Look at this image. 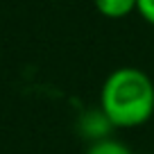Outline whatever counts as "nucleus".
I'll list each match as a JSON object with an SVG mask.
<instances>
[{"mask_svg":"<svg viewBox=\"0 0 154 154\" xmlns=\"http://www.w3.org/2000/svg\"><path fill=\"white\" fill-rule=\"evenodd\" d=\"M113 129H136L154 118V79L134 66H120L104 77L97 97Z\"/></svg>","mask_w":154,"mask_h":154,"instance_id":"1","label":"nucleus"},{"mask_svg":"<svg viewBox=\"0 0 154 154\" xmlns=\"http://www.w3.org/2000/svg\"><path fill=\"white\" fill-rule=\"evenodd\" d=\"M77 129H79V134H82L84 138H88L91 143H95V140L109 138L111 131H113V125H111L109 118L100 111V106H95V109H86L82 116H79Z\"/></svg>","mask_w":154,"mask_h":154,"instance_id":"2","label":"nucleus"},{"mask_svg":"<svg viewBox=\"0 0 154 154\" xmlns=\"http://www.w3.org/2000/svg\"><path fill=\"white\" fill-rule=\"evenodd\" d=\"M93 7L104 18L120 20L136 11V0H93Z\"/></svg>","mask_w":154,"mask_h":154,"instance_id":"3","label":"nucleus"},{"mask_svg":"<svg viewBox=\"0 0 154 154\" xmlns=\"http://www.w3.org/2000/svg\"><path fill=\"white\" fill-rule=\"evenodd\" d=\"M86 154H134V152H131V147L127 143H122L120 138L109 136V138H102V140L91 143L88 149H86Z\"/></svg>","mask_w":154,"mask_h":154,"instance_id":"4","label":"nucleus"},{"mask_svg":"<svg viewBox=\"0 0 154 154\" xmlns=\"http://www.w3.org/2000/svg\"><path fill=\"white\" fill-rule=\"evenodd\" d=\"M136 14L154 27V0H136Z\"/></svg>","mask_w":154,"mask_h":154,"instance_id":"5","label":"nucleus"}]
</instances>
